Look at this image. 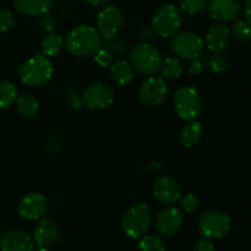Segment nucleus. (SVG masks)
Wrapping results in <instances>:
<instances>
[{"instance_id": "obj_5", "label": "nucleus", "mask_w": 251, "mask_h": 251, "mask_svg": "<svg viewBox=\"0 0 251 251\" xmlns=\"http://www.w3.org/2000/svg\"><path fill=\"white\" fill-rule=\"evenodd\" d=\"M173 107L176 114L184 120H195L202 112V98L196 88L184 86L173 96Z\"/></svg>"}, {"instance_id": "obj_8", "label": "nucleus", "mask_w": 251, "mask_h": 251, "mask_svg": "<svg viewBox=\"0 0 251 251\" xmlns=\"http://www.w3.org/2000/svg\"><path fill=\"white\" fill-rule=\"evenodd\" d=\"M169 92L168 83L163 77L150 76L139 88V102L145 108H157L164 102Z\"/></svg>"}, {"instance_id": "obj_6", "label": "nucleus", "mask_w": 251, "mask_h": 251, "mask_svg": "<svg viewBox=\"0 0 251 251\" xmlns=\"http://www.w3.org/2000/svg\"><path fill=\"white\" fill-rule=\"evenodd\" d=\"M152 222L151 211L146 203H135L125 212L122 221V227L125 234L132 239L145 235Z\"/></svg>"}, {"instance_id": "obj_15", "label": "nucleus", "mask_w": 251, "mask_h": 251, "mask_svg": "<svg viewBox=\"0 0 251 251\" xmlns=\"http://www.w3.org/2000/svg\"><path fill=\"white\" fill-rule=\"evenodd\" d=\"M1 251H33V240L25 230H6L0 238Z\"/></svg>"}, {"instance_id": "obj_40", "label": "nucleus", "mask_w": 251, "mask_h": 251, "mask_svg": "<svg viewBox=\"0 0 251 251\" xmlns=\"http://www.w3.org/2000/svg\"><path fill=\"white\" fill-rule=\"evenodd\" d=\"M37 251H51L50 249H48V248H39Z\"/></svg>"}, {"instance_id": "obj_21", "label": "nucleus", "mask_w": 251, "mask_h": 251, "mask_svg": "<svg viewBox=\"0 0 251 251\" xmlns=\"http://www.w3.org/2000/svg\"><path fill=\"white\" fill-rule=\"evenodd\" d=\"M202 136V126L196 120H190L180 131V142L186 149L196 146Z\"/></svg>"}, {"instance_id": "obj_19", "label": "nucleus", "mask_w": 251, "mask_h": 251, "mask_svg": "<svg viewBox=\"0 0 251 251\" xmlns=\"http://www.w3.org/2000/svg\"><path fill=\"white\" fill-rule=\"evenodd\" d=\"M51 0H14V6L20 14L26 16H43L49 11Z\"/></svg>"}, {"instance_id": "obj_29", "label": "nucleus", "mask_w": 251, "mask_h": 251, "mask_svg": "<svg viewBox=\"0 0 251 251\" xmlns=\"http://www.w3.org/2000/svg\"><path fill=\"white\" fill-rule=\"evenodd\" d=\"M179 205H180L181 211H184L185 213H194L200 207V200L194 194H186V195L180 196Z\"/></svg>"}, {"instance_id": "obj_37", "label": "nucleus", "mask_w": 251, "mask_h": 251, "mask_svg": "<svg viewBox=\"0 0 251 251\" xmlns=\"http://www.w3.org/2000/svg\"><path fill=\"white\" fill-rule=\"evenodd\" d=\"M202 69H203V65L199 59H194V60H191L188 66L189 73L193 74V75H199V74L202 71Z\"/></svg>"}, {"instance_id": "obj_13", "label": "nucleus", "mask_w": 251, "mask_h": 251, "mask_svg": "<svg viewBox=\"0 0 251 251\" xmlns=\"http://www.w3.org/2000/svg\"><path fill=\"white\" fill-rule=\"evenodd\" d=\"M153 196L159 203L172 206L178 202L181 196L180 184L172 176H161L153 185Z\"/></svg>"}, {"instance_id": "obj_12", "label": "nucleus", "mask_w": 251, "mask_h": 251, "mask_svg": "<svg viewBox=\"0 0 251 251\" xmlns=\"http://www.w3.org/2000/svg\"><path fill=\"white\" fill-rule=\"evenodd\" d=\"M49 210L46 196L41 193H28L20 200L17 212L27 221H39L44 218Z\"/></svg>"}, {"instance_id": "obj_3", "label": "nucleus", "mask_w": 251, "mask_h": 251, "mask_svg": "<svg viewBox=\"0 0 251 251\" xmlns=\"http://www.w3.org/2000/svg\"><path fill=\"white\" fill-rule=\"evenodd\" d=\"M132 68L146 76H154L161 71L163 58L158 49L149 42H140L130 50Z\"/></svg>"}, {"instance_id": "obj_25", "label": "nucleus", "mask_w": 251, "mask_h": 251, "mask_svg": "<svg viewBox=\"0 0 251 251\" xmlns=\"http://www.w3.org/2000/svg\"><path fill=\"white\" fill-rule=\"evenodd\" d=\"M162 75L163 78H168V80H176L183 75V64L178 58H168L163 61L162 64Z\"/></svg>"}, {"instance_id": "obj_11", "label": "nucleus", "mask_w": 251, "mask_h": 251, "mask_svg": "<svg viewBox=\"0 0 251 251\" xmlns=\"http://www.w3.org/2000/svg\"><path fill=\"white\" fill-rule=\"evenodd\" d=\"M122 10L115 5H105L97 16V31L103 39H109L118 36L123 27Z\"/></svg>"}, {"instance_id": "obj_26", "label": "nucleus", "mask_w": 251, "mask_h": 251, "mask_svg": "<svg viewBox=\"0 0 251 251\" xmlns=\"http://www.w3.org/2000/svg\"><path fill=\"white\" fill-rule=\"evenodd\" d=\"M140 249L142 251H164L166 244L163 239L157 235H142L139 243Z\"/></svg>"}, {"instance_id": "obj_22", "label": "nucleus", "mask_w": 251, "mask_h": 251, "mask_svg": "<svg viewBox=\"0 0 251 251\" xmlns=\"http://www.w3.org/2000/svg\"><path fill=\"white\" fill-rule=\"evenodd\" d=\"M16 108L21 117L32 119L38 114L39 103L32 95H22L17 97Z\"/></svg>"}, {"instance_id": "obj_10", "label": "nucleus", "mask_w": 251, "mask_h": 251, "mask_svg": "<svg viewBox=\"0 0 251 251\" xmlns=\"http://www.w3.org/2000/svg\"><path fill=\"white\" fill-rule=\"evenodd\" d=\"M114 91L110 86L102 82H96L83 91L81 100L82 104L92 110H100L110 107L114 102Z\"/></svg>"}, {"instance_id": "obj_27", "label": "nucleus", "mask_w": 251, "mask_h": 251, "mask_svg": "<svg viewBox=\"0 0 251 251\" xmlns=\"http://www.w3.org/2000/svg\"><path fill=\"white\" fill-rule=\"evenodd\" d=\"M181 11L188 15H199L207 6V0H178Z\"/></svg>"}, {"instance_id": "obj_33", "label": "nucleus", "mask_w": 251, "mask_h": 251, "mask_svg": "<svg viewBox=\"0 0 251 251\" xmlns=\"http://www.w3.org/2000/svg\"><path fill=\"white\" fill-rule=\"evenodd\" d=\"M64 145H65V139L60 134H55L51 135L48 139V141H47V149L51 153H58V152H60L64 149Z\"/></svg>"}, {"instance_id": "obj_18", "label": "nucleus", "mask_w": 251, "mask_h": 251, "mask_svg": "<svg viewBox=\"0 0 251 251\" xmlns=\"http://www.w3.org/2000/svg\"><path fill=\"white\" fill-rule=\"evenodd\" d=\"M230 29L222 24L213 25L206 33V47L213 53H222L229 47Z\"/></svg>"}, {"instance_id": "obj_34", "label": "nucleus", "mask_w": 251, "mask_h": 251, "mask_svg": "<svg viewBox=\"0 0 251 251\" xmlns=\"http://www.w3.org/2000/svg\"><path fill=\"white\" fill-rule=\"evenodd\" d=\"M95 61L102 68H107V66L112 65L113 63V54L110 53L108 49L100 48L95 53Z\"/></svg>"}, {"instance_id": "obj_32", "label": "nucleus", "mask_w": 251, "mask_h": 251, "mask_svg": "<svg viewBox=\"0 0 251 251\" xmlns=\"http://www.w3.org/2000/svg\"><path fill=\"white\" fill-rule=\"evenodd\" d=\"M103 48L108 49V50L110 51L112 54H122L123 51L126 49V47H125V43L122 41V39L118 38L117 36L113 37V38H109V39H105V43L104 46H102Z\"/></svg>"}, {"instance_id": "obj_4", "label": "nucleus", "mask_w": 251, "mask_h": 251, "mask_svg": "<svg viewBox=\"0 0 251 251\" xmlns=\"http://www.w3.org/2000/svg\"><path fill=\"white\" fill-rule=\"evenodd\" d=\"M181 26V12L174 4H164L154 11L151 28L162 38L173 37Z\"/></svg>"}, {"instance_id": "obj_28", "label": "nucleus", "mask_w": 251, "mask_h": 251, "mask_svg": "<svg viewBox=\"0 0 251 251\" xmlns=\"http://www.w3.org/2000/svg\"><path fill=\"white\" fill-rule=\"evenodd\" d=\"M230 33L239 41H248L251 37V25L247 20H239L233 25Z\"/></svg>"}, {"instance_id": "obj_7", "label": "nucleus", "mask_w": 251, "mask_h": 251, "mask_svg": "<svg viewBox=\"0 0 251 251\" xmlns=\"http://www.w3.org/2000/svg\"><path fill=\"white\" fill-rule=\"evenodd\" d=\"M199 229L208 239H221L230 230V218L220 210H208L199 218Z\"/></svg>"}, {"instance_id": "obj_31", "label": "nucleus", "mask_w": 251, "mask_h": 251, "mask_svg": "<svg viewBox=\"0 0 251 251\" xmlns=\"http://www.w3.org/2000/svg\"><path fill=\"white\" fill-rule=\"evenodd\" d=\"M15 26V16L9 10L0 9V32H6Z\"/></svg>"}, {"instance_id": "obj_24", "label": "nucleus", "mask_w": 251, "mask_h": 251, "mask_svg": "<svg viewBox=\"0 0 251 251\" xmlns=\"http://www.w3.org/2000/svg\"><path fill=\"white\" fill-rule=\"evenodd\" d=\"M17 100V88L14 83L0 81V109H7Z\"/></svg>"}, {"instance_id": "obj_35", "label": "nucleus", "mask_w": 251, "mask_h": 251, "mask_svg": "<svg viewBox=\"0 0 251 251\" xmlns=\"http://www.w3.org/2000/svg\"><path fill=\"white\" fill-rule=\"evenodd\" d=\"M194 251H215V247L212 243L207 239H201L196 243Z\"/></svg>"}, {"instance_id": "obj_14", "label": "nucleus", "mask_w": 251, "mask_h": 251, "mask_svg": "<svg viewBox=\"0 0 251 251\" xmlns=\"http://www.w3.org/2000/svg\"><path fill=\"white\" fill-rule=\"evenodd\" d=\"M183 222V212L179 208L169 206L157 215L156 229L162 237L171 238L180 230Z\"/></svg>"}, {"instance_id": "obj_38", "label": "nucleus", "mask_w": 251, "mask_h": 251, "mask_svg": "<svg viewBox=\"0 0 251 251\" xmlns=\"http://www.w3.org/2000/svg\"><path fill=\"white\" fill-rule=\"evenodd\" d=\"M245 20L251 25V0H245L244 2Z\"/></svg>"}, {"instance_id": "obj_2", "label": "nucleus", "mask_w": 251, "mask_h": 251, "mask_svg": "<svg viewBox=\"0 0 251 251\" xmlns=\"http://www.w3.org/2000/svg\"><path fill=\"white\" fill-rule=\"evenodd\" d=\"M19 77L29 87H43L51 80L54 68L49 58L43 54H34L20 65Z\"/></svg>"}, {"instance_id": "obj_36", "label": "nucleus", "mask_w": 251, "mask_h": 251, "mask_svg": "<svg viewBox=\"0 0 251 251\" xmlns=\"http://www.w3.org/2000/svg\"><path fill=\"white\" fill-rule=\"evenodd\" d=\"M153 31H152L151 27H142L139 32V38L141 42H150L153 38Z\"/></svg>"}, {"instance_id": "obj_16", "label": "nucleus", "mask_w": 251, "mask_h": 251, "mask_svg": "<svg viewBox=\"0 0 251 251\" xmlns=\"http://www.w3.org/2000/svg\"><path fill=\"white\" fill-rule=\"evenodd\" d=\"M240 4L238 0H210L208 12L211 17L220 22L234 21L240 14Z\"/></svg>"}, {"instance_id": "obj_17", "label": "nucleus", "mask_w": 251, "mask_h": 251, "mask_svg": "<svg viewBox=\"0 0 251 251\" xmlns=\"http://www.w3.org/2000/svg\"><path fill=\"white\" fill-rule=\"evenodd\" d=\"M60 230L58 225L49 218H42L33 229V243L39 248H48L58 240Z\"/></svg>"}, {"instance_id": "obj_1", "label": "nucleus", "mask_w": 251, "mask_h": 251, "mask_svg": "<svg viewBox=\"0 0 251 251\" xmlns=\"http://www.w3.org/2000/svg\"><path fill=\"white\" fill-rule=\"evenodd\" d=\"M102 37L97 28L90 25H80L69 32L66 37V50L74 56L83 58V56L95 55L103 46Z\"/></svg>"}, {"instance_id": "obj_30", "label": "nucleus", "mask_w": 251, "mask_h": 251, "mask_svg": "<svg viewBox=\"0 0 251 251\" xmlns=\"http://www.w3.org/2000/svg\"><path fill=\"white\" fill-rule=\"evenodd\" d=\"M210 66L212 71H215V73L217 74H222L228 69V66H229V61H228L227 56L223 55L222 53H216L215 55L211 58Z\"/></svg>"}, {"instance_id": "obj_23", "label": "nucleus", "mask_w": 251, "mask_h": 251, "mask_svg": "<svg viewBox=\"0 0 251 251\" xmlns=\"http://www.w3.org/2000/svg\"><path fill=\"white\" fill-rule=\"evenodd\" d=\"M64 47V39L60 34L49 33L42 39L41 49L42 54L46 55L47 58L50 56H56L61 51Z\"/></svg>"}, {"instance_id": "obj_20", "label": "nucleus", "mask_w": 251, "mask_h": 251, "mask_svg": "<svg viewBox=\"0 0 251 251\" xmlns=\"http://www.w3.org/2000/svg\"><path fill=\"white\" fill-rule=\"evenodd\" d=\"M134 68L126 60L113 61L110 65V77L118 86H127L134 80Z\"/></svg>"}, {"instance_id": "obj_39", "label": "nucleus", "mask_w": 251, "mask_h": 251, "mask_svg": "<svg viewBox=\"0 0 251 251\" xmlns=\"http://www.w3.org/2000/svg\"><path fill=\"white\" fill-rule=\"evenodd\" d=\"M87 4H90L91 6H105V5L108 4V2L110 1V0H85Z\"/></svg>"}, {"instance_id": "obj_9", "label": "nucleus", "mask_w": 251, "mask_h": 251, "mask_svg": "<svg viewBox=\"0 0 251 251\" xmlns=\"http://www.w3.org/2000/svg\"><path fill=\"white\" fill-rule=\"evenodd\" d=\"M171 48L176 55L186 60H194L200 58L203 53V41L195 32H176L172 37Z\"/></svg>"}]
</instances>
